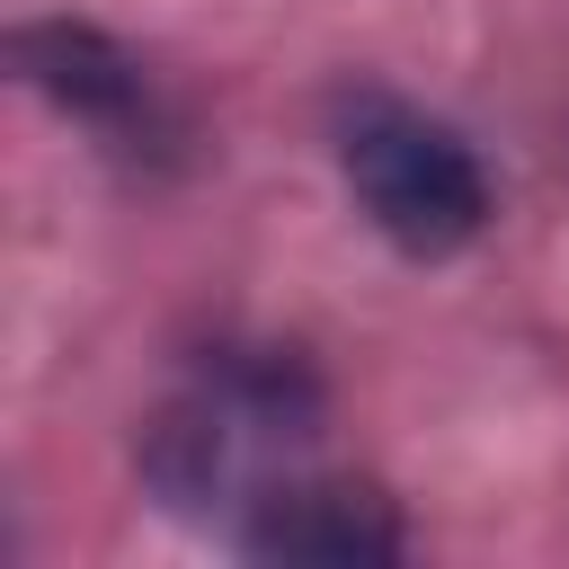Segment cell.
<instances>
[{
  "label": "cell",
  "mask_w": 569,
  "mask_h": 569,
  "mask_svg": "<svg viewBox=\"0 0 569 569\" xmlns=\"http://www.w3.org/2000/svg\"><path fill=\"white\" fill-rule=\"evenodd\" d=\"M311 436H320V382L293 347H213L196 382L151 409L133 462L169 516L240 525L276 489V462H293Z\"/></svg>",
  "instance_id": "6da1fadb"
},
{
  "label": "cell",
  "mask_w": 569,
  "mask_h": 569,
  "mask_svg": "<svg viewBox=\"0 0 569 569\" xmlns=\"http://www.w3.org/2000/svg\"><path fill=\"white\" fill-rule=\"evenodd\" d=\"M338 169H347L365 222L391 249H409V258H453L489 222V169H480V151L445 116H427L409 98H382V89L347 98L338 107Z\"/></svg>",
  "instance_id": "7a4b0ae2"
},
{
  "label": "cell",
  "mask_w": 569,
  "mask_h": 569,
  "mask_svg": "<svg viewBox=\"0 0 569 569\" xmlns=\"http://www.w3.org/2000/svg\"><path fill=\"white\" fill-rule=\"evenodd\" d=\"M9 53H18V80L44 107H62L71 124H89L98 142H116V151H169L178 142V124L151 98V71L116 36H98L80 18H36L9 36Z\"/></svg>",
  "instance_id": "3957f363"
},
{
  "label": "cell",
  "mask_w": 569,
  "mask_h": 569,
  "mask_svg": "<svg viewBox=\"0 0 569 569\" xmlns=\"http://www.w3.org/2000/svg\"><path fill=\"white\" fill-rule=\"evenodd\" d=\"M231 542L249 560H320V569H382L409 551V525L400 507L373 489V480H311V471H284L240 525Z\"/></svg>",
  "instance_id": "277c9868"
}]
</instances>
